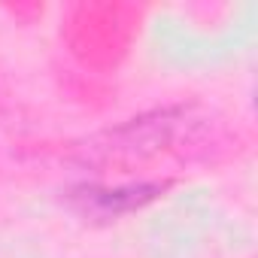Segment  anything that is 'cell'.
<instances>
[{
    "instance_id": "cell-1",
    "label": "cell",
    "mask_w": 258,
    "mask_h": 258,
    "mask_svg": "<svg viewBox=\"0 0 258 258\" xmlns=\"http://www.w3.org/2000/svg\"><path fill=\"white\" fill-rule=\"evenodd\" d=\"M164 191V182H140V185H124V188H82L76 201L85 204V210H94L100 216H121L127 210H137L158 198Z\"/></svg>"
}]
</instances>
